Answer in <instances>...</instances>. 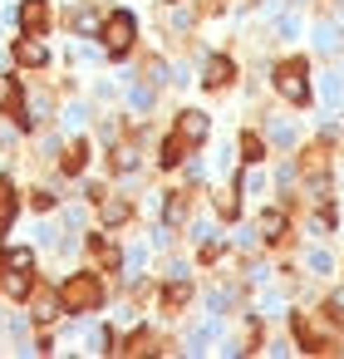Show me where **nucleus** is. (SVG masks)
I'll return each instance as SVG.
<instances>
[{"instance_id":"1","label":"nucleus","mask_w":344,"mask_h":359,"mask_svg":"<svg viewBox=\"0 0 344 359\" xmlns=\"http://www.w3.org/2000/svg\"><path fill=\"white\" fill-rule=\"evenodd\" d=\"M60 305L69 315H84V310H99L104 305V280L94 271H74L64 285H60Z\"/></svg>"},{"instance_id":"2","label":"nucleus","mask_w":344,"mask_h":359,"mask_svg":"<svg viewBox=\"0 0 344 359\" xmlns=\"http://www.w3.org/2000/svg\"><path fill=\"white\" fill-rule=\"evenodd\" d=\"M99 35H104V55L109 60H123L128 50H133V35H138V20L128 15V11H113L104 25H99Z\"/></svg>"},{"instance_id":"3","label":"nucleus","mask_w":344,"mask_h":359,"mask_svg":"<svg viewBox=\"0 0 344 359\" xmlns=\"http://www.w3.org/2000/svg\"><path fill=\"white\" fill-rule=\"evenodd\" d=\"M290 334L300 339V349H310V354H334V320H324V325H315L310 315H290Z\"/></svg>"},{"instance_id":"4","label":"nucleus","mask_w":344,"mask_h":359,"mask_svg":"<svg viewBox=\"0 0 344 359\" xmlns=\"http://www.w3.org/2000/svg\"><path fill=\"white\" fill-rule=\"evenodd\" d=\"M275 89H280V99L285 104H310V65L305 60H285L280 69H275Z\"/></svg>"},{"instance_id":"5","label":"nucleus","mask_w":344,"mask_h":359,"mask_svg":"<svg viewBox=\"0 0 344 359\" xmlns=\"http://www.w3.org/2000/svg\"><path fill=\"white\" fill-rule=\"evenodd\" d=\"M187 148H202L207 143V133H212V118L207 114H197V109H182V118H177V128H172Z\"/></svg>"},{"instance_id":"6","label":"nucleus","mask_w":344,"mask_h":359,"mask_svg":"<svg viewBox=\"0 0 344 359\" xmlns=\"http://www.w3.org/2000/svg\"><path fill=\"white\" fill-rule=\"evenodd\" d=\"M0 114H11L15 123H30L25 118V89H20L15 74H0Z\"/></svg>"},{"instance_id":"7","label":"nucleus","mask_w":344,"mask_h":359,"mask_svg":"<svg viewBox=\"0 0 344 359\" xmlns=\"http://www.w3.org/2000/svg\"><path fill=\"white\" fill-rule=\"evenodd\" d=\"M20 30L35 35V40L50 30V6H45V0H25V6H20Z\"/></svg>"},{"instance_id":"8","label":"nucleus","mask_w":344,"mask_h":359,"mask_svg":"<svg viewBox=\"0 0 344 359\" xmlns=\"http://www.w3.org/2000/svg\"><path fill=\"white\" fill-rule=\"evenodd\" d=\"M11 55H15V65H30V69H45V65H50V50H45L35 35H20Z\"/></svg>"},{"instance_id":"9","label":"nucleus","mask_w":344,"mask_h":359,"mask_svg":"<svg viewBox=\"0 0 344 359\" xmlns=\"http://www.w3.org/2000/svg\"><path fill=\"white\" fill-rule=\"evenodd\" d=\"M89 251H94V261H99L104 271H118V266H123V251H118L104 231H94V236H89Z\"/></svg>"},{"instance_id":"10","label":"nucleus","mask_w":344,"mask_h":359,"mask_svg":"<svg viewBox=\"0 0 344 359\" xmlns=\"http://www.w3.org/2000/svg\"><path fill=\"white\" fill-rule=\"evenodd\" d=\"M231 79H236V65H231L226 55H216V60L207 65V74H202V84H207V89H226Z\"/></svg>"},{"instance_id":"11","label":"nucleus","mask_w":344,"mask_h":359,"mask_svg":"<svg viewBox=\"0 0 344 359\" xmlns=\"http://www.w3.org/2000/svg\"><path fill=\"white\" fill-rule=\"evenodd\" d=\"M324 168H329V148H324V143H315V148H305V158H300V172L319 182V177H324Z\"/></svg>"},{"instance_id":"12","label":"nucleus","mask_w":344,"mask_h":359,"mask_svg":"<svg viewBox=\"0 0 344 359\" xmlns=\"http://www.w3.org/2000/svg\"><path fill=\"white\" fill-rule=\"evenodd\" d=\"M15 207H20V192H15V182H11V177H0V231H6V226L15 222Z\"/></svg>"},{"instance_id":"13","label":"nucleus","mask_w":344,"mask_h":359,"mask_svg":"<svg viewBox=\"0 0 344 359\" xmlns=\"http://www.w3.org/2000/svg\"><path fill=\"white\" fill-rule=\"evenodd\" d=\"M256 231H261V241H280V236H285V212H280V207H270V212H261V222H256Z\"/></svg>"},{"instance_id":"14","label":"nucleus","mask_w":344,"mask_h":359,"mask_svg":"<svg viewBox=\"0 0 344 359\" xmlns=\"http://www.w3.org/2000/svg\"><path fill=\"white\" fill-rule=\"evenodd\" d=\"M30 290H35V271H6V295L25 300Z\"/></svg>"},{"instance_id":"15","label":"nucleus","mask_w":344,"mask_h":359,"mask_svg":"<svg viewBox=\"0 0 344 359\" xmlns=\"http://www.w3.org/2000/svg\"><path fill=\"white\" fill-rule=\"evenodd\" d=\"M84 163H89V143H69V153L60 158V168H64V177H74V172H84Z\"/></svg>"},{"instance_id":"16","label":"nucleus","mask_w":344,"mask_h":359,"mask_svg":"<svg viewBox=\"0 0 344 359\" xmlns=\"http://www.w3.org/2000/svg\"><path fill=\"white\" fill-rule=\"evenodd\" d=\"M163 222H167V226H182V222H187V192H167Z\"/></svg>"},{"instance_id":"17","label":"nucleus","mask_w":344,"mask_h":359,"mask_svg":"<svg viewBox=\"0 0 344 359\" xmlns=\"http://www.w3.org/2000/svg\"><path fill=\"white\" fill-rule=\"evenodd\" d=\"M123 354H158V334L153 330H133L128 344H123Z\"/></svg>"},{"instance_id":"18","label":"nucleus","mask_w":344,"mask_h":359,"mask_svg":"<svg viewBox=\"0 0 344 359\" xmlns=\"http://www.w3.org/2000/svg\"><path fill=\"white\" fill-rule=\"evenodd\" d=\"M128 217H133L128 197H109V202H104V226H118V222H128Z\"/></svg>"},{"instance_id":"19","label":"nucleus","mask_w":344,"mask_h":359,"mask_svg":"<svg viewBox=\"0 0 344 359\" xmlns=\"http://www.w3.org/2000/svg\"><path fill=\"white\" fill-rule=\"evenodd\" d=\"M187 153H192V148H187V143H182V138H177V133H172V138H167V143H163V158H158V163H163V168H177V163H182V158H187Z\"/></svg>"},{"instance_id":"20","label":"nucleus","mask_w":344,"mask_h":359,"mask_svg":"<svg viewBox=\"0 0 344 359\" xmlns=\"http://www.w3.org/2000/svg\"><path fill=\"white\" fill-rule=\"evenodd\" d=\"M187 300H192V285H187V280H172V285L163 290V305H167V310H182Z\"/></svg>"},{"instance_id":"21","label":"nucleus","mask_w":344,"mask_h":359,"mask_svg":"<svg viewBox=\"0 0 344 359\" xmlns=\"http://www.w3.org/2000/svg\"><path fill=\"white\" fill-rule=\"evenodd\" d=\"M55 315H60V295H50V290H40V295H35V320H40V325H50Z\"/></svg>"},{"instance_id":"22","label":"nucleus","mask_w":344,"mask_h":359,"mask_svg":"<svg viewBox=\"0 0 344 359\" xmlns=\"http://www.w3.org/2000/svg\"><path fill=\"white\" fill-rule=\"evenodd\" d=\"M236 192H241V182H231V187H226V192H216V212H221V217H226V222H231V217H236V212H241V202H236Z\"/></svg>"},{"instance_id":"23","label":"nucleus","mask_w":344,"mask_h":359,"mask_svg":"<svg viewBox=\"0 0 344 359\" xmlns=\"http://www.w3.org/2000/svg\"><path fill=\"white\" fill-rule=\"evenodd\" d=\"M266 158V143L256 133H241V163H261Z\"/></svg>"},{"instance_id":"24","label":"nucleus","mask_w":344,"mask_h":359,"mask_svg":"<svg viewBox=\"0 0 344 359\" xmlns=\"http://www.w3.org/2000/svg\"><path fill=\"white\" fill-rule=\"evenodd\" d=\"M99 25H104V15H99V11H79V15H74V30H79V35H94Z\"/></svg>"},{"instance_id":"25","label":"nucleus","mask_w":344,"mask_h":359,"mask_svg":"<svg viewBox=\"0 0 344 359\" xmlns=\"http://www.w3.org/2000/svg\"><path fill=\"white\" fill-rule=\"evenodd\" d=\"M6 271H35V256L30 251H6Z\"/></svg>"},{"instance_id":"26","label":"nucleus","mask_w":344,"mask_h":359,"mask_svg":"<svg viewBox=\"0 0 344 359\" xmlns=\"http://www.w3.org/2000/svg\"><path fill=\"white\" fill-rule=\"evenodd\" d=\"M128 168H133V153L118 148V153H113V172H128Z\"/></svg>"},{"instance_id":"27","label":"nucleus","mask_w":344,"mask_h":359,"mask_svg":"<svg viewBox=\"0 0 344 359\" xmlns=\"http://www.w3.org/2000/svg\"><path fill=\"white\" fill-rule=\"evenodd\" d=\"M0 276H6V251H0Z\"/></svg>"}]
</instances>
